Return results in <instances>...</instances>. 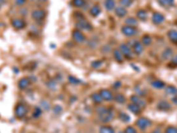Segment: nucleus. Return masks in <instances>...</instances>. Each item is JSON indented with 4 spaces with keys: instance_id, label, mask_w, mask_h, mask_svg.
<instances>
[{
    "instance_id": "nucleus-44",
    "label": "nucleus",
    "mask_w": 177,
    "mask_h": 133,
    "mask_svg": "<svg viewBox=\"0 0 177 133\" xmlns=\"http://www.w3.org/2000/svg\"><path fill=\"white\" fill-rule=\"evenodd\" d=\"M38 1H41V2H44V1H45V0H38Z\"/></svg>"
},
{
    "instance_id": "nucleus-17",
    "label": "nucleus",
    "mask_w": 177,
    "mask_h": 133,
    "mask_svg": "<svg viewBox=\"0 0 177 133\" xmlns=\"http://www.w3.org/2000/svg\"><path fill=\"white\" fill-rule=\"evenodd\" d=\"M128 107H129V111H131L132 113L136 114L141 113V107L137 106V104H135V103H130V104L128 106Z\"/></svg>"
},
{
    "instance_id": "nucleus-34",
    "label": "nucleus",
    "mask_w": 177,
    "mask_h": 133,
    "mask_svg": "<svg viewBox=\"0 0 177 133\" xmlns=\"http://www.w3.org/2000/svg\"><path fill=\"white\" fill-rule=\"evenodd\" d=\"M120 4L123 7H129L132 5V0H120Z\"/></svg>"
},
{
    "instance_id": "nucleus-36",
    "label": "nucleus",
    "mask_w": 177,
    "mask_h": 133,
    "mask_svg": "<svg viewBox=\"0 0 177 133\" xmlns=\"http://www.w3.org/2000/svg\"><path fill=\"white\" fill-rule=\"evenodd\" d=\"M166 133H177V128L174 126H168L166 130Z\"/></svg>"
},
{
    "instance_id": "nucleus-23",
    "label": "nucleus",
    "mask_w": 177,
    "mask_h": 133,
    "mask_svg": "<svg viewBox=\"0 0 177 133\" xmlns=\"http://www.w3.org/2000/svg\"><path fill=\"white\" fill-rule=\"evenodd\" d=\"M137 16L138 17V19L141 20H147V12L145 10H139L137 13Z\"/></svg>"
},
{
    "instance_id": "nucleus-11",
    "label": "nucleus",
    "mask_w": 177,
    "mask_h": 133,
    "mask_svg": "<svg viewBox=\"0 0 177 133\" xmlns=\"http://www.w3.org/2000/svg\"><path fill=\"white\" fill-rule=\"evenodd\" d=\"M157 107L158 110L160 111H168L171 109V105L167 102V101H165V100H161L158 103Z\"/></svg>"
},
{
    "instance_id": "nucleus-26",
    "label": "nucleus",
    "mask_w": 177,
    "mask_h": 133,
    "mask_svg": "<svg viewBox=\"0 0 177 133\" xmlns=\"http://www.w3.org/2000/svg\"><path fill=\"white\" fill-rule=\"evenodd\" d=\"M91 99L96 104H100L103 101V99H102L100 93H93L91 96Z\"/></svg>"
},
{
    "instance_id": "nucleus-45",
    "label": "nucleus",
    "mask_w": 177,
    "mask_h": 133,
    "mask_svg": "<svg viewBox=\"0 0 177 133\" xmlns=\"http://www.w3.org/2000/svg\"><path fill=\"white\" fill-rule=\"evenodd\" d=\"M175 24H176V26H177V20H176V22H175Z\"/></svg>"
},
{
    "instance_id": "nucleus-22",
    "label": "nucleus",
    "mask_w": 177,
    "mask_h": 133,
    "mask_svg": "<svg viewBox=\"0 0 177 133\" xmlns=\"http://www.w3.org/2000/svg\"><path fill=\"white\" fill-rule=\"evenodd\" d=\"M151 86L154 87L155 89H163L165 87V83L160 80H156L151 83Z\"/></svg>"
},
{
    "instance_id": "nucleus-30",
    "label": "nucleus",
    "mask_w": 177,
    "mask_h": 133,
    "mask_svg": "<svg viewBox=\"0 0 177 133\" xmlns=\"http://www.w3.org/2000/svg\"><path fill=\"white\" fill-rule=\"evenodd\" d=\"M126 24H128L129 26H132L135 27L137 25V19L133 18V17H129L126 20Z\"/></svg>"
},
{
    "instance_id": "nucleus-29",
    "label": "nucleus",
    "mask_w": 177,
    "mask_h": 133,
    "mask_svg": "<svg viewBox=\"0 0 177 133\" xmlns=\"http://www.w3.org/2000/svg\"><path fill=\"white\" fill-rule=\"evenodd\" d=\"M151 41H152V39L149 35H145L142 38V43L144 45H150L151 44Z\"/></svg>"
},
{
    "instance_id": "nucleus-19",
    "label": "nucleus",
    "mask_w": 177,
    "mask_h": 133,
    "mask_svg": "<svg viewBox=\"0 0 177 133\" xmlns=\"http://www.w3.org/2000/svg\"><path fill=\"white\" fill-rule=\"evenodd\" d=\"M168 38L173 42V43H177V31L175 29H171L167 33Z\"/></svg>"
},
{
    "instance_id": "nucleus-31",
    "label": "nucleus",
    "mask_w": 177,
    "mask_h": 133,
    "mask_svg": "<svg viewBox=\"0 0 177 133\" xmlns=\"http://www.w3.org/2000/svg\"><path fill=\"white\" fill-rule=\"evenodd\" d=\"M114 100H115L116 102H118L120 104H123L125 102V100H126V99H125V97L122 94H117V95L114 97Z\"/></svg>"
},
{
    "instance_id": "nucleus-13",
    "label": "nucleus",
    "mask_w": 177,
    "mask_h": 133,
    "mask_svg": "<svg viewBox=\"0 0 177 133\" xmlns=\"http://www.w3.org/2000/svg\"><path fill=\"white\" fill-rule=\"evenodd\" d=\"M12 25L14 28L16 29H21L24 27L26 26V23L24 20H22L21 19H13L12 20Z\"/></svg>"
},
{
    "instance_id": "nucleus-41",
    "label": "nucleus",
    "mask_w": 177,
    "mask_h": 133,
    "mask_svg": "<svg viewBox=\"0 0 177 133\" xmlns=\"http://www.w3.org/2000/svg\"><path fill=\"white\" fill-rule=\"evenodd\" d=\"M172 101H173V103H174L175 105H176L177 106V94L174 95V97L172 98Z\"/></svg>"
},
{
    "instance_id": "nucleus-4",
    "label": "nucleus",
    "mask_w": 177,
    "mask_h": 133,
    "mask_svg": "<svg viewBox=\"0 0 177 133\" xmlns=\"http://www.w3.org/2000/svg\"><path fill=\"white\" fill-rule=\"evenodd\" d=\"M121 31L122 33L124 34L125 36H133L137 34V28L135 27L132 26H129V25H126V26L122 27L121 28Z\"/></svg>"
},
{
    "instance_id": "nucleus-9",
    "label": "nucleus",
    "mask_w": 177,
    "mask_h": 133,
    "mask_svg": "<svg viewBox=\"0 0 177 133\" xmlns=\"http://www.w3.org/2000/svg\"><path fill=\"white\" fill-rule=\"evenodd\" d=\"M120 51L121 52V53L123 54L124 57H127V58H131L132 57V52L130 50V48L127 45H120Z\"/></svg>"
},
{
    "instance_id": "nucleus-25",
    "label": "nucleus",
    "mask_w": 177,
    "mask_h": 133,
    "mask_svg": "<svg viewBox=\"0 0 177 133\" xmlns=\"http://www.w3.org/2000/svg\"><path fill=\"white\" fill-rule=\"evenodd\" d=\"M158 3L162 6L165 7H169L174 6L175 4V0H158Z\"/></svg>"
},
{
    "instance_id": "nucleus-46",
    "label": "nucleus",
    "mask_w": 177,
    "mask_h": 133,
    "mask_svg": "<svg viewBox=\"0 0 177 133\" xmlns=\"http://www.w3.org/2000/svg\"><path fill=\"white\" fill-rule=\"evenodd\" d=\"M120 133H122V132H120Z\"/></svg>"
},
{
    "instance_id": "nucleus-12",
    "label": "nucleus",
    "mask_w": 177,
    "mask_h": 133,
    "mask_svg": "<svg viewBox=\"0 0 177 133\" xmlns=\"http://www.w3.org/2000/svg\"><path fill=\"white\" fill-rule=\"evenodd\" d=\"M131 100H132V103L137 104V105L140 106V107H144L145 105H146L145 101H144V100H143V99H142L139 95H134V96H132Z\"/></svg>"
},
{
    "instance_id": "nucleus-28",
    "label": "nucleus",
    "mask_w": 177,
    "mask_h": 133,
    "mask_svg": "<svg viewBox=\"0 0 177 133\" xmlns=\"http://www.w3.org/2000/svg\"><path fill=\"white\" fill-rule=\"evenodd\" d=\"M166 92L169 95H175L177 94V88L173 85H169L166 88Z\"/></svg>"
},
{
    "instance_id": "nucleus-43",
    "label": "nucleus",
    "mask_w": 177,
    "mask_h": 133,
    "mask_svg": "<svg viewBox=\"0 0 177 133\" xmlns=\"http://www.w3.org/2000/svg\"><path fill=\"white\" fill-rule=\"evenodd\" d=\"M152 133H161V131H160L159 130H158V129H156V130H154V131H152Z\"/></svg>"
},
{
    "instance_id": "nucleus-3",
    "label": "nucleus",
    "mask_w": 177,
    "mask_h": 133,
    "mask_svg": "<svg viewBox=\"0 0 177 133\" xmlns=\"http://www.w3.org/2000/svg\"><path fill=\"white\" fill-rule=\"evenodd\" d=\"M137 125L138 128H140L141 130H145L148 127L151 125V122L148 118H144V117H141L137 121Z\"/></svg>"
},
{
    "instance_id": "nucleus-8",
    "label": "nucleus",
    "mask_w": 177,
    "mask_h": 133,
    "mask_svg": "<svg viewBox=\"0 0 177 133\" xmlns=\"http://www.w3.org/2000/svg\"><path fill=\"white\" fill-rule=\"evenodd\" d=\"M151 20L153 21L154 24H161L163 21L165 20L164 15L160 13H154L152 14V17H151Z\"/></svg>"
},
{
    "instance_id": "nucleus-7",
    "label": "nucleus",
    "mask_w": 177,
    "mask_h": 133,
    "mask_svg": "<svg viewBox=\"0 0 177 133\" xmlns=\"http://www.w3.org/2000/svg\"><path fill=\"white\" fill-rule=\"evenodd\" d=\"M73 38L77 43H83L86 39L85 36L83 35V33H82L80 30H74L73 32Z\"/></svg>"
},
{
    "instance_id": "nucleus-33",
    "label": "nucleus",
    "mask_w": 177,
    "mask_h": 133,
    "mask_svg": "<svg viewBox=\"0 0 177 133\" xmlns=\"http://www.w3.org/2000/svg\"><path fill=\"white\" fill-rule=\"evenodd\" d=\"M41 114H42V109H41L40 107H36V108L34 109L33 112L34 118H38Z\"/></svg>"
},
{
    "instance_id": "nucleus-2",
    "label": "nucleus",
    "mask_w": 177,
    "mask_h": 133,
    "mask_svg": "<svg viewBox=\"0 0 177 133\" xmlns=\"http://www.w3.org/2000/svg\"><path fill=\"white\" fill-rule=\"evenodd\" d=\"M27 113V106L22 104V103H20L18 104L16 107H15V115L18 117V118H22L24 117L25 115Z\"/></svg>"
},
{
    "instance_id": "nucleus-18",
    "label": "nucleus",
    "mask_w": 177,
    "mask_h": 133,
    "mask_svg": "<svg viewBox=\"0 0 177 133\" xmlns=\"http://www.w3.org/2000/svg\"><path fill=\"white\" fill-rule=\"evenodd\" d=\"M113 57L114 59L119 61V62H122L123 61V59H124V56L123 54L121 53V52L120 50H114L113 51Z\"/></svg>"
},
{
    "instance_id": "nucleus-37",
    "label": "nucleus",
    "mask_w": 177,
    "mask_h": 133,
    "mask_svg": "<svg viewBox=\"0 0 177 133\" xmlns=\"http://www.w3.org/2000/svg\"><path fill=\"white\" fill-rule=\"evenodd\" d=\"M68 80H69V82H70L71 84H78L81 83L80 80L75 78V77H74V76H69V77H68Z\"/></svg>"
},
{
    "instance_id": "nucleus-16",
    "label": "nucleus",
    "mask_w": 177,
    "mask_h": 133,
    "mask_svg": "<svg viewBox=\"0 0 177 133\" xmlns=\"http://www.w3.org/2000/svg\"><path fill=\"white\" fill-rule=\"evenodd\" d=\"M127 13H128V12H127V10L125 9V7L119 6L115 8V14H116L118 17H120V18H122V17L126 16Z\"/></svg>"
},
{
    "instance_id": "nucleus-24",
    "label": "nucleus",
    "mask_w": 177,
    "mask_h": 133,
    "mask_svg": "<svg viewBox=\"0 0 177 133\" xmlns=\"http://www.w3.org/2000/svg\"><path fill=\"white\" fill-rule=\"evenodd\" d=\"M172 55H173V50L171 48H166V49H165L164 52L162 53V59L167 60V59L170 58Z\"/></svg>"
},
{
    "instance_id": "nucleus-42",
    "label": "nucleus",
    "mask_w": 177,
    "mask_h": 133,
    "mask_svg": "<svg viewBox=\"0 0 177 133\" xmlns=\"http://www.w3.org/2000/svg\"><path fill=\"white\" fill-rule=\"evenodd\" d=\"M172 63H173L175 66H177V55H175V56L172 59Z\"/></svg>"
},
{
    "instance_id": "nucleus-27",
    "label": "nucleus",
    "mask_w": 177,
    "mask_h": 133,
    "mask_svg": "<svg viewBox=\"0 0 177 133\" xmlns=\"http://www.w3.org/2000/svg\"><path fill=\"white\" fill-rule=\"evenodd\" d=\"M99 132L100 133H115L114 130L110 126H107V125H105V126H102L99 130Z\"/></svg>"
},
{
    "instance_id": "nucleus-10",
    "label": "nucleus",
    "mask_w": 177,
    "mask_h": 133,
    "mask_svg": "<svg viewBox=\"0 0 177 133\" xmlns=\"http://www.w3.org/2000/svg\"><path fill=\"white\" fill-rule=\"evenodd\" d=\"M100 95H101L102 99L106 100V101H110V100H112L114 99L112 93L109 90H105H105H101L100 91Z\"/></svg>"
},
{
    "instance_id": "nucleus-35",
    "label": "nucleus",
    "mask_w": 177,
    "mask_h": 133,
    "mask_svg": "<svg viewBox=\"0 0 177 133\" xmlns=\"http://www.w3.org/2000/svg\"><path fill=\"white\" fill-rule=\"evenodd\" d=\"M120 119L121 120L122 122H129L130 120V118H129V116L127 114L120 113Z\"/></svg>"
},
{
    "instance_id": "nucleus-21",
    "label": "nucleus",
    "mask_w": 177,
    "mask_h": 133,
    "mask_svg": "<svg viewBox=\"0 0 177 133\" xmlns=\"http://www.w3.org/2000/svg\"><path fill=\"white\" fill-rule=\"evenodd\" d=\"M90 13H91V14L93 17H97L99 13H101V8H100L99 6L96 5V6H94L91 7V11H90Z\"/></svg>"
},
{
    "instance_id": "nucleus-14",
    "label": "nucleus",
    "mask_w": 177,
    "mask_h": 133,
    "mask_svg": "<svg viewBox=\"0 0 177 133\" xmlns=\"http://www.w3.org/2000/svg\"><path fill=\"white\" fill-rule=\"evenodd\" d=\"M29 84H30V81H29L28 78H27V77L21 78V79L19 81V83H18V86H19L20 90H25L26 88L29 86Z\"/></svg>"
},
{
    "instance_id": "nucleus-40",
    "label": "nucleus",
    "mask_w": 177,
    "mask_h": 133,
    "mask_svg": "<svg viewBox=\"0 0 177 133\" xmlns=\"http://www.w3.org/2000/svg\"><path fill=\"white\" fill-rule=\"evenodd\" d=\"M25 2H26V0H15V3L17 6H22L25 4Z\"/></svg>"
},
{
    "instance_id": "nucleus-38",
    "label": "nucleus",
    "mask_w": 177,
    "mask_h": 133,
    "mask_svg": "<svg viewBox=\"0 0 177 133\" xmlns=\"http://www.w3.org/2000/svg\"><path fill=\"white\" fill-rule=\"evenodd\" d=\"M124 133H137V131H136L135 128H133L132 126H129L125 129Z\"/></svg>"
},
{
    "instance_id": "nucleus-1",
    "label": "nucleus",
    "mask_w": 177,
    "mask_h": 133,
    "mask_svg": "<svg viewBox=\"0 0 177 133\" xmlns=\"http://www.w3.org/2000/svg\"><path fill=\"white\" fill-rule=\"evenodd\" d=\"M99 118L104 122H111L113 119V114L110 109H106L105 107H100L98 109Z\"/></svg>"
},
{
    "instance_id": "nucleus-5",
    "label": "nucleus",
    "mask_w": 177,
    "mask_h": 133,
    "mask_svg": "<svg viewBox=\"0 0 177 133\" xmlns=\"http://www.w3.org/2000/svg\"><path fill=\"white\" fill-rule=\"evenodd\" d=\"M77 27L82 30H91L92 29L91 24L84 19H81L79 20L77 22Z\"/></svg>"
},
{
    "instance_id": "nucleus-15",
    "label": "nucleus",
    "mask_w": 177,
    "mask_h": 133,
    "mask_svg": "<svg viewBox=\"0 0 177 133\" xmlns=\"http://www.w3.org/2000/svg\"><path fill=\"white\" fill-rule=\"evenodd\" d=\"M133 50H134V53H136V54L140 55L141 53H143V51H144V45L140 42H136L133 45Z\"/></svg>"
},
{
    "instance_id": "nucleus-6",
    "label": "nucleus",
    "mask_w": 177,
    "mask_h": 133,
    "mask_svg": "<svg viewBox=\"0 0 177 133\" xmlns=\"http://www.w3.org/2000/svg\"><path fill=\"white\" fill-rule=\"evenodd\" d=\"M45 17V12L44 10H34L32 12V18L36 20H42Z\"/></svg>"
},
{
    "instance_id": "nucleus-20",
    "label": "nucleus",
    "mask_w": 177,
    "mask_h": 133,
    "mask_svg": "<svg viewBox=\"0 0 177 133\" xmlns=\"http://www.w3.org/2000/svg\"><path fill=\"white\" fill-rule=\"evenodd\" d=\"M105 6L108 11H112L115 8V1L114 0H105Z\"/></svg>"
},
{
    "instance_id": "nucleus-32",
    "label": "nucleus",
    "mask_w": 177,
    "mask_h": 133,
    "mask_svg": "<svg viewBox=\"0 0 177 133\" xmlns=\"http://www.w3.org/2000/svg\"><path fill=\"white\" fill-rule=\"evenodd\" d=\"M73 5L75 7H82L85 5V0H73Z\"/></svg>"
},
{
    "instance_id": "nucleus-39",
    "label": "nucleus",
    "mask_w": 177,
    "mask_h": 133,
    "mask_svg": "<svg viewBox=\"0 0 177 133\" xmlns=\"http://www.w3.org/2000/svg\"><path fill=\"white\" fill-rule=\"evenodd\" d=\"M102 63H103V61H101V60H97V61H94V62L92 63L91 65H92V66L94 67V68H97V67H99V66H101V65H102Z\"/></svg>"
}]
</instances>
